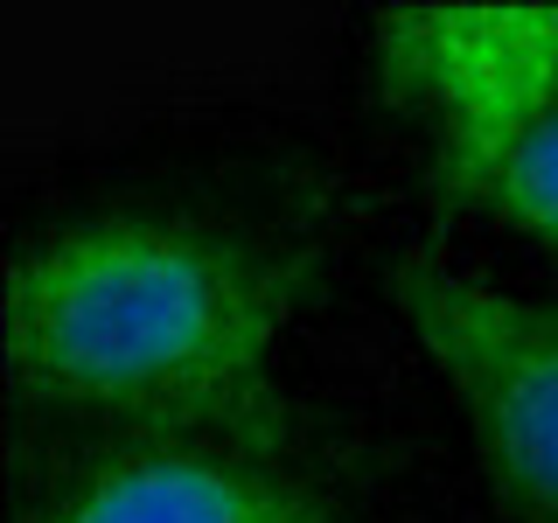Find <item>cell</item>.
<instances>
[{
	"mask_svg": "<svg viewBox=\"0 0 558 523\" xmlns=\"http://www.w3.org/2000/svg\"><path fill=\"white\" fill-rule=\"evenodd\" d=\"M307 258L189 209H84L8 258V384L119 440L272 461L293 405L272 377Z\"/></svg>",
	"mask_w": 558,
	"mask_h": 523,
	"instance_id": "obj_1",
	"label": "cell"
},
{
	"mask_svg": "<svg viewBox=\"0 0 558 523\" xmlns=\"http://www.w3.org/2000/svg\"><path fill=\"white\" fill-rule=\"evenodd\" d=\"M391 105L433 126V188L558 258V8L377 14Z\"/></svg>",
	"mask_w": 558,
	"mask_h": 523,
	"instance_id": "obj_2",
	"label": "cell"
},
{
	"mask_svg": "<svg viewBox=\"0 0 558 523\" xmlns=\"http://www.w3.org/2000/svg\"><path fill=\"white\" fill-rule=\"evenodd\" d=\"M391 301L440 370L502 523H558V301L510 293L405 252Z\"/></svg>",
	"mask_w": 558,
	"mask_h": 523,
	"instance_id": "obj_3",
	"label": "cell"
},
{
	"mask_svg": "<svg viewBox=\"0 0 558 523\" xmlns=\"http://www.w3.org/2000/svg\"><path fill=\"white\" fill-rule=\"evenodd\" d=\"M22 523H336V510L258 453L112 440L28 496Z\"/></svg>",
	"mask_w": 558,
	"mask_h": 523,
	"instance_id": "obj_4",
	"label": "cell"
}]
</instances>
